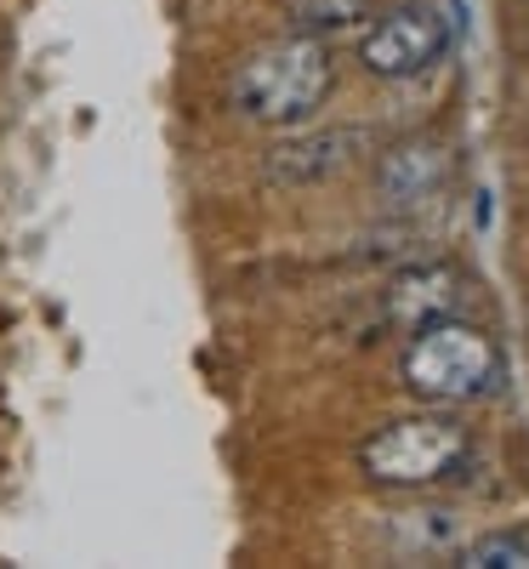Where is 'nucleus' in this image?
<instances>
[{"instance_id": "f03ea898", "label": "nucleus", "mask_w": 529, "mask_h": 569, "mask_svg": "<svg viewBox=\"0 0 529 569\" xmlns=\"http://www.w3.org/2000/svg\"><path fill=\"white\" fill-rule=\"evenodd\" d=\"M399 376L427 405H472L501 388V348L478 325L445 313V319H427L410 330Z\"/></svg>"}, {"instance_id": "423d86ee", "label": "nucleus", "mask_w": 529, "mask_h": 569, "mask_svg": "<svg viewBox=\"0 0 529 569\" xmlns=\"http://www.w3.org/2000/svg\"><path fill=\"white\" fill-rule=\"evenodd\" d=\"M365 149V131H313V137H291L268 149V177L273 182H325L336 171H348L353 154Z\"/></svg>"}, {"instance_id": "1a4fd4ad", "label": "nucleus", "mask_w": 529, "mask_h": 569, "mask_svg": "<svg viewBox=\"0 0 529 569\" xmlns=\"http://www.w3.org/2000/svg\"><path fill=\"white\" fill-rule=\"evenodd\" d=\"M461 569H529V541L523 536H485L461 547Z\"/></svg>"}, {"instance_id": "39448f33", "label": "nucleus", "mask_w": 529, "mask_h": 569, "mask_svg": "<svg viewBox=\"0 0 529 569\" xmlns=\"http://www.w3.org/2000/svg\"><path fill=\"white\" fill-rule=\"evenodd\" d=\"M445 177H450V154L432 137H410V142L381 154L376 188H381V200H393V206H421L445 188Z\"/></svg>"}, {"instance_id": "7ed1b4c3", "label": "nucleus", "mask_w": 529, "mask_h": 569, "mask_svg": "<svg viewBox=\"0 0 529 569\" xmlns=\"http://www.w3.org/2000/svg\"><path fill=\"white\" fill-rule=\"evenodd\" d=\"M472 433L456 416H399L359 445V472L381 490H427L467 467Z\"/></svg>"}, {"instance_id": "f257e3e1", "label": "nucleus", "mask_w": 529, "mask_h": 569, "mask_svg": "<svg viewBox=\"0 0 529 569\" xmlns=\"http://www.w3.org/2000/svg\"><path fill=\"white\" fill-rule=\"evenodd\" d=\"M336 86V63H330V46L319 34H291V40H273L262 52H251L233 74V109L257 120V126H302L325 109Z\"/></svg>"}, {"instance_id": "6e6552de", "label": "nucleus", "mask_w": 529, "mask_h": 569, "mask_svg": "<svg viewBox=\"0 0 529 569\" xmlns=\"http://www.w3.org/2000/svg\"><path fill=\"white\" fill-rule=\"evenodd\" d=\"M376 12V0H291V23L302 34H330V29H353Z\"/></svg>"}, {"instance_id": "0eeeda50", "label": "nucleus", "mask_w": 529, "mask_h": 569, "mask_svg": "<svg viewBox=\"0 0 529 569\" xmlns=\"http://www.w3.org/2000/svg\"><path fill=\"white\" fill-rule=\"evenodd\" d=\"M456 302H461V273L445 268V262H427V268H410V273L393 279L388 319L405 325V330H416V325H427V319L456 313Z\"/></svg>"}, {"instance_id": "20e7f679", "label": "nucleus", "mask_w": 529, "mask_h": 569, "mask_svg": "<svg viewBox=\"0 0 529 569\" xmlns=\"http://www.w3.org/2000/svg\"><path fill=\"white\" fill-rule=\"evenodd\" d=\"M445 52H450V23H445V12H432V7H393V12H381L365 29V40H359V63L376 80L427 74Z\"/></svg>"}]
</instances>
